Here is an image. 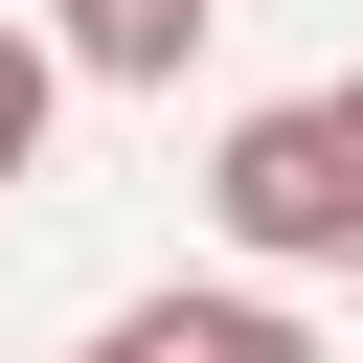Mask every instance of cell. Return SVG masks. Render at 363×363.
<instances>
[{"label": "cell", "instance_id": "cell-1", "mask_svg": "<svg viewBox=\"0 0 363 363\" xmlns=\"http://www.w3.org/2000/svg\"><path fill=\"white\" fill-rule=\"evenodd\" d=\"M204 204H227V250H272V272H340V250H363V91H272V113H227Z\"/></svg>", "mask_w": 363, "mask_h": 363}, {"label": "cell", "instance_id": "cell-2", "mask_svg": "<svg viewBox=\"0 0 363 363\" xmlns=\"http://www.w3.org/2000/svg\"><path fill=\"white\" fill-rule=\"evenodd\" d=\"M91 363H318V340H295L272 295H136V318H113Z\"/></svg>", "mask_w": 363, "mask_h": 363}, {"label": "cell", "instance_id": "cell-3", "mask_svg": "<svg viewBox=\"0 0 363 363\" xmlns=\"http://www.w3.org/2000/svg\"><path fill=\"white\" fill-rule=\"evenodd\" d=\"M204 23H227V0H68V68H91V91H182Z\"/></svg>", "mask_w": 363, "mask_h": 363}, {"label": "cell", "instance_id": "cell-4", "mask_svg": "<svg viewBox=\"0 0 363 363\" xmlns=\"http://www.w3.org/2000/svg\"><path fill=\"white\" fill-rule=\"evenodd\" d=\"M45 113H68V45H23V23H0V182L45 159Z\"/></svg>", "mask_w": 363, "mask_h": 363}, {"label": "cell", "instance_id": "cell-5", "mask_svg": "<svg viewBox=\"0 0 363 363\" xmlns=\"http://www.w3.org/2000/svg\"><path fill=\"white\" fill-rule=\"evenodd\" d=\"M340 272H363V250H340Z\"/></svg>", "mask_w": 363, "mask_h": 363}]
</instances>
